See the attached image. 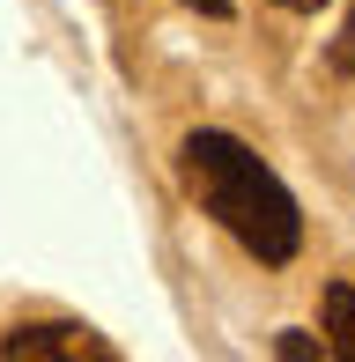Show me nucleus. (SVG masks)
<instances>
[{"label": "nucleus", "mask_w": 355, "mask_h": 362, "mask_svg": "<svg viewBox=\"0 0 355 362\" xmlns=\"http://www.w3.org/2000/svg\"><path fill=\"white\" fill-rule=\"evenodd\" d=\"M326 67L341 74V81H355V8H348V23H341V37L326 45Z\"/></svg>", "instance_id": "obj_4"}, {"label": "nucleus", "mask_w": 355, "mask_h": 362, "mask_svg": "<svg viewBox=\"0 0 355 362\" xmlns=\"http://www.w3.org/2000/svg\"><path fill=\"white\" fill-rule=\"evenodd\" d=\"M326 355L355 362V281H333L326 288Z\"/></svg>", "instance_id": "obj_3"}, {"label": "nucleus", "mask_w": 355, "mask_h": 362, "mask_svg": "<svg viewBox=\"0 0 355 362\" xmlns=\"http://www.w3.org/2000/svg\"><path fill=\"white\" fill-rule=\"evenodd\" d=\"M185 8H200V15H230V0H185Z\"/></svg>", "instance_id": "obj_7"}, {"label": "nucleus", "mask_w": 355, "mask_h": 362, "mask_svg": "<svg viewBox=\"0 0 355 362\" xmlns=\"http://www.w3.org/2000/svg\"><path fill=\"white\" fill-rule=\"evenodd\" d=\"M178 170H185L192 200H200L207 215L230 229V237L245 244L260 267H289V259H296V244H303L296 192H289V185H281V177H274L237 134H222V126L185 134V148H178Z\"/></svg>", "instance_id": "obj_1"}, {"label": "nucleus", "mask_w": 355, "mask_h": 362, "mask_svg": "<svg viewBox=\"0 0 355 362\" xmlns=\"http://www.w3.org/2000/svg\"><path fill=\"white\" fill-rule=\"evenodd\" d=\"M0 355L8 362H111V340L59 318V325H15V333L0 340Z\"/></svg>", "instance_id": "obj_2"}, {"label": "nucleus", "mask_w": 355, "mask_h": 362, "mask_svg": "<svg viewBox=\"0 0 355 362\" xmlns=\"http://www.w3.org/2000/svg\"><path fill=\"white\" fill-rule=\"evenodd\" d=\"M274 8H289V15H318L326 0H274Z\"/></svg>", "instance_id": "obj_6"}, {"label": "nucleus", "mask_w": 355, "mask_h": 362, "mask_svg": "<svg viewBox=\"0 0 355 362\" xmlns=\"http://www.w3.org/2000/svg\"><path fill=\"white\" fill-rule=\"evenodd\" d=\"M274 355H281V362H318V355H326V340H311V333H281V340H274Z\"/></svg>", "instance_id": "obj_5"}]
</instances>
